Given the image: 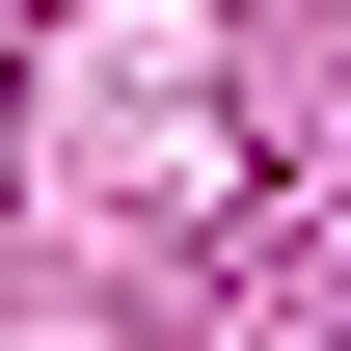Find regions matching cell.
Listing matches in <instances>:
<instances>
[]
</instances>
